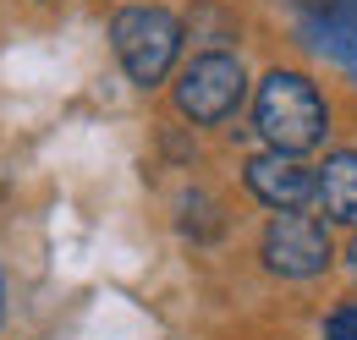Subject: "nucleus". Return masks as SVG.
<instances>
[{"mask_svg":"<svg viewBox=\"0 0 357 340\" xmlns=\"http://www.w3.org/2000/svg\"><path fill=\"white\" fill-rule=\"evenodd\" d=\"M253 127L280 154H308L330 132V110H324L319 88L303 72H280L275 66L264 83H259V93H253Z\"/></svg>","mask_w":357,"mask_h":340,"instance_id":"obj_1","label":"nucleus"},{"mask_svg":"<svg viewBox=\"0 0 357 340\" xmlns=\"http://www.w3.org/2000/svg\"><path fill=\"white\" fill-rule=\"evenodd\" d=\"M110 44L137 88H160L181 55V17L165 6H121L110 17Z\"/></svg>","mask_w":357,"mask_h":340,"instance_id":"obj_2","label":"nucleus"},{"mask_svg":"<svg viewBox=\"0 0 357 340\" xmlns=\"http://www.w3.org/2000/svg\"><path fill=\"white\" fill-rule=\"evenodd\" d=\"M171 99H176V116L192 121V127H220L236 116V105L248 99V72L236 55L225 49H204L181 66V77L171 83Z\"/></svg>","mask_w":357,"mask_h":340,"instance_id":"obj_3","label":"nucleus"},{"mask_svg":"<svg viewBox=\"0 0 357 340\" xmlns=\"http://www.w3.org/2000/svg\"><path fill=\"white\" fill-rule=\"evenodd\" d=\"M259 258H264L269 275H280V280H313V275H324L330 269V231H324V219H313L303 209H286V214H269L264 236H259Z\"/></svg>","mask_w":357,"mask_h":340,"instance_id":"obj_4","label":"nucleus"},{"mask_svg":"<svg viewBox=\"0 0 357 340\" xmlns=\"http://www.w3.org/2000/svg\"><path fill=\"white\" fill-rule=\"evenodd\" d=\"M242 181H248V192L275 214L303 209L308 198H319V170L303 165V154H280V148L253 154V160L242 165Z\"/></svg>","mask_w":357,"mask_h":340,"instance_id":"obj_5","label":"nucleus"},{"mask_svg":"<svg viewBox=\"0 0 357 340\" xmlns=\"http://www.w3.org/2000/svg\"><path fill=\"white\" fill-rule=\"evenodd\" d=\"M297 22L324 61L357 66V0H297Z\"/></svg>","mask_w":357,"mask_h":340,"instance_id":"obj_6","label":"nucleus"},{"mask_svg":"<svg viewBox=\"0 0 357 340\" xmlns=\"http://www.w3.org/2000/svg\"><path fill=\"white\" fill-rule=\"evenodd\" d=\"M319 209L335 225H357V148H335L319 165Z\"/></svg>","mask_w":357,"mask_h":340,"instance_id":"obj_7","label":"nucleus"},{"mask_svg":"<svg viewBox=\"0 0 357 340\" xmlns=\"http://www.w3.org/2000/svg\"><path fill=\"white\" fill-rule=\"evenodd\" d=\"M324 340H357V297L335 302L330 318H324Z\"/></svg>","mask_w":357,"mask_h":340,"instance_id":"obj_8","label":"nucleus"},{"mask_svg":"<svg viewBox=\"0 0 357 340\" xmlns=\"http://www.w3.org/2000/svg\"><path fill=\"white\" fill-rule=\"evenodd\" d=\"M347 269L357 275V236H352V247H347Z\"/></svg>","mask_w":357,"mask_h":340,"instance_id":"obj_9","label":"nucleus"},{"mask_svg":"<svg viewBox=\"0 0 357 340\" xmlns=\"http://www.w3.org/2000/svg\"><path fill=\"white\" fill-rule=\"evenodd\" d=\"M0 324H6V280H0Z\"/></svg>","mask_w":357,"mask_h":340,"instance_id":"obj_10","label":"nucleus"}]
</instances>
